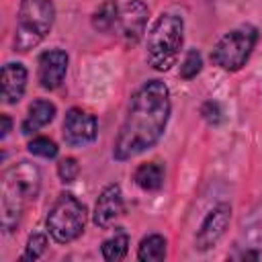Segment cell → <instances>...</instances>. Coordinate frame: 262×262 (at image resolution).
Wrapping results in <instances>:
<instances>
[{
    "instance_id": "obj_19",
    "label": "cell",
    "mask_w": 262,
    "mask_h": 262,
    "mask_svg": "<svg viewBox=\"0 0 262 262\" xmlns=\"http://www.w3.org/2000/svg\"><path fill=\"white\" fill-rule=\"evenodd\" d=\"M45 250H47V235L45 233H31L20 260H37L45 254Z\"/></svg>"
},
{
    "instance_id": "obj_5",
    "label": "cell",
    "mask_w": 262,
    "mask_h": 262,
    "mask_svg": "<svg viewBox=\"0 0 262 262\" xmlns=\"http://www.w3.org/2000/svg\"><path fill=\"white\" fill-rule=\"evenodd\" d=\"M86 219H88V211L84 203L78 201L72 192H61L53 201L45 225L49 235L57 244H70L84 233Z\"/></svg>"
},
{
    "instance_id": "obj_21",
    "label": "cell",
    "mask_w": 262,
    "mask_h": 262,
    "mask_svg": "<svg viewBox=\"0 0 262 262\" xmlns=\"http://www.w3.org/2000/svg\"><path fill=\"white\" fill-rule=\"evenodd\" d=\"M80 174V164L76 158H63L57 164V176L61 178V182H74Z\"/></svg>"
},
{
    "instance_id": "obj_13",
    "label": "cell",
    "mask_w": 262,
    "mask_h": 262,
    "mask_svg": "<svg viewBox=\"0 0 262 262\" xmlns=\"http://www.w3.org/2000/svg\"><path fill=\"white\" fill-rule=\"evenodd\" d=\"M55 117V104L51 100H45V98H37L29 104V111H27V117L20 125V131L25 135H31L35 131H39L41 127L49 125Z\"/></svg>"
},
{
    "instance_id": "obj_16",
    "label": "cell",
    "mask_w": 262,
    "mask_h": 262,
    "mask_svg": "<svg viewBox=\"0 0 262 262\" xmlns=\"http://www.w3.org/2000/svg\"><path fill=\"white\" fill-rule=\"evenodd\" d=\"M137 258L141 262H160L166 258V237L160 233L145 235L137 246Z\"/></svg>"
},
{
    "instance_id": "obj_18",
    "label": "cell",
    "mask_w": 262,
    "mask_h": 262,
    "mask_svg": "<svg viewBox=\"0 0 262 262\" xmlns=\"http://www.w3.org/2000/svg\"><path fill=\"white\" fill-rule=\"evenodd\" d=\"M27 149L33 154V156H39V158H55L57 156V143L49 137H33L29 143H27Z\"/></svg>"
},
{
    "instance_id": "obj_8",
    "label": "cell",
    "mask_w": 262,
    "mask_h": 262,
    "mask_svg": "<svg viewBox=\"0 0 262 262\" xmlns=\"http://www.w3.org/2000/svg\"><path fill=\"white\" fill-rule=\"evenodd\" d=\"M147 16H149V10H147L143 0H127L119 8L117 31H119V37L123 39V43L127 47H133L139 43V39L145 33Z\"/></svg>"
},
{
    "instance_id": "obj_6",
    "label": "cell",
    "mask_w": 262,
    "mask_h": 262,
    "mask_svg": "<svg viewBox=\"0 0 262 262\" xmlns=\"http://www.w3.org/2000/svg\"><path fill=\"white\" fill-rule=\"evenodd\" d=\"M258 43V29L254 25H239L225 33L211 51V61L225 72H237L250 59Z\"/></svg>"
},
{
    "instance_id": "obj_23",
    "label": "cell",
    "mask_w": 262,
    "mask_h": 262,
    "mask_svg": "<svg viewBox=\"0 0 262 262\" xmlns=\"http://www.w3.org/2000/svg\"><path fill=\"white\" fill-rule=\"evenodd\" d=\"M0 119H2V129H0V137L4 139V137H6L8 133H10V127H12V119H10L8 115H2Z\"/></svg>"
},
{
    "instance_id": "obj_9",
    "label": "cell",
    "mask_w": 262,
    "mask_h": 262,
    "mask_svg": "<svg viewBox=\"0 0 262 262\" xmlns=\"http://www.w3.org/2000/svg\"><path fill=\"white\" fill-rule=\"evenodd\" d=\"M96 131H98V125H96V117L84 108H70L66 113V119H63V141L72 147H82V145H88L96 139Z\"/></svg>"
},
{
    "instance_id": "obj_1",
    "label": "cell",
    "mask_w": 262,
    "mask_h": 262,
    "mask_svg": "<svg viewBox=\"0 0 262 262\" xmlns=\"http://www.w3.org/2000/svg\"><path fill=\"white\" fill-rule=\"evenodd\" d=\"M170 113L168 86L162 80L143 82L127 102V113L113 145V158L125 162L154 147L166 131Z\"/></svg>"
},
{
    "instance_id": "obj_11",
    "label": "cell",
    "mask_w": 262,
    "mask_h": 262,
    "mask_svg": "<svg viewBox=\"0 0 262 262\" xmlns=\"http://www.w3.org/2000/svg\"><path fill=\"white\" fill-rule=\"evenodd\" d=\"M68 53L63 49H47L37 59V80L45 90H55L61 86L68 72Z\"/></svg>"
},
{
    "instance_id": "obj_10",
    "label": "cell",
    "mask_w": 262,
    "mask_h": 262,
    "mask_svg": "<svg viewBox=\"0 0 262 262\" xmlns=\"http://www.w3.org/2000/svg\"><path fill=\"white\" fill-rule=\"evenodd\" d=\"M125 213V203H123V190L117 182L106 184L94 205V213H92V221L96 227L100 229H108L121 215Z\"/></svg>"
},
{
    "instance_id": "obj_7",
    "label": "cell",
    "mask_w": 262,
    "mask_h": 262,
    "mask_svg": "<svg viewBox=\"0 0 262 262\" xmlns=\"http://www.w3.org/2000/svg\"><path fill=\"white\" fill-rule=\"evenodd\" d=\"M231 221V207L227 203L215 205L203 219L196 235H194V248L199 252H207L217 246V242L225 235Z\"/></svg>"
},
{
    "instance_id": "obj_20",
    "label": "cell",
    "mask_w": 262,
    "mask_h": 262,
    "mask_svg": "<svg viewBox=\"0 0 262 262\" xmlns=\"http://www.w3.org/2000/svg\"><path fill=\"white\" fill-rule=\"evenodd\" d=\"M203 68V57L196 49H188L186 55H184V61L180 66V78L182 80H192L196 78V74L201 72Z\"/></svg>"
},
{
    "instance_id": "obj_2",
    "label": "cell",
    "mask_w": 262,
    "mask_h": 262,
    "mask_svg": "<svg viewBox=\"0 0 262 262\" xmlns=\"http://www.w3.org/2000/svg\"><path fill=\"white\" fill-rule=\"evenodd\" d=\"M39 190L41 172L35 164L23 160L4 170L0 184V223L6 233L18 227L27 205L37 199Z\"/></svg>"
},
{
    "instance_id": "obj_14",
    "label": "cell",
    "mask_w": 262,
    "mask_h": 262,
    "mask_svg": "<svg viewBox=\"0 0 262 262\" xmlns=\"http://www.w3.org/2000/svg\"><path fill=\"white\" fill-rule=\"evenodd\" d=\"M164 166L158 164V162H143L141 166H137L135 174H133V180L135 184L145 190V192H154V190H160L164 186Z\"/></svg>"
},
{
    "instance_id": "obj_4",
    "label": "cell",
    "mask_w": 262,
    "mask_h": 262,
    "mask_svg": "<svg viewBox=\"0 0 262 262\" xmlns=\"http://www.w3.org/2000/svg\"><path fill=\"white\" fill-rule=\"evenodd\" d=\"M53 20V0H20L14 27V49L25 53L37 47L49 35Z\"/></svg>"
},
{
    "instance_id": "obj_24",
    "label": "cell",
    "mask_w": 262,
    "mask_h": 262,
    "mask_svg": "<svg viewBox=\"0 0 262 262\" xmlns=\"http://www.w3.org/2000/svg\"><path fill=\"white\" fill-rule=\"evenodd\" d=\"M239 258H254V260H262V252H244V254H239Z\"/></svg>"
},
{
    "instance_id": "obj_15",
    "label": "cell",
    "mask_w": 262,
    "mask_h": 262,
    "mask_svg": "<svg viewBox=\"0 0 262 262\" xmlns=\"http://www.w3.org/2000/svg\"><path fill=\"white\" fill-rule=\"evenodd\" d=\"M90 23H92V29L98 31V33H111L117 23H119V6L115 0H108L104 4H100L92 16H90Z\"/></svg>"
},
{
    "instance_id": "obj_3",
    "label": "cell",
    "mask_w": 262,
    "mask_h": 262,
    "mask_svg": "<svg viewBox=\"0 0 262 262\" xmlns=\"http://www.w3.org/2000/svg\"><path fill=\"white\" fill-rule=\"evenodd\" d=\"M182 43H184L182 16L174 12H162L154 20L147 33V41H145L147 63L158 72H168L176 63Z\"/></svg>"
},
{
    "instance_id": "obj_22",
    "label": "cell",
    "mask_w": 262,
    "mask_h": 262,
    "mask_svg": "<svg viewBox=\"0 0 262 262\" xmlns=\"http://www.w3.org/2000/svg\"><path fill=\"white\" fill-rule=\"evenodd\" d=\"M201 115H203V119H205L209 125H219V123L223 121L221 104L215 102V100H207V102L201 106Z\"/></svg>"
},
{
    "instance_id": "obj_12",
    "label": "cell",
    "mask_w": 262,
    "mask_h": 262,
    "mask_svg": "<svg viewBox=\"0 0 262 262\" xmlns=\"http://www.w3.org/2000/svg\"><path fill=\"white\" fill-rule=\"evenodd\" d=\"M27 68L23 63H6L2 66V100L6 104H16L27 88Z\"/></svg>"
},
{
    "instance_id": "obj_17",
    "label": "cell",
    "mask_w": 262,
    "mask_h": 262,
    "mask_svg": "<svg viewBox=\"0 0 262 262\" xmlns=\"http://www.w3.org/2000/svg\"><path fill=\"white\" fill-rule=\"evenodd\" d=\"M127 250H129V235L119 229L115 231L108 239L102 242L100 246V252H102V258L108 260V262H117V260H123L127 256Z\"/></svg>"
}]
</instances>
